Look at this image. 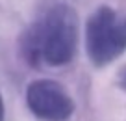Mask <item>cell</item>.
Returning a JSON list of instances; mask_svg holds the SVG:
<instances>
[{
	"label": "cell",
	"mask_w": 126,
	"mask_h": 121,
	"mask_svg": "<svg viewBox=\"0 0 126 121\" xmlns=\"http://www.w3.org/2000/svg\"><path fill=\"white\" fill-rule=\"evenodd\" d=\"M78 47V15L67 4H58L24 37V54L32 63L65 65Z\"/></svg>",
	"instance_id": "obj_1"
},
{
	"label": "cell",
	"mask_w": 126,
	"mask_h": 121,
	"mask_svg": "<svg viewBox=\"0 0 126 121\" xmlns=\"http://www.w3.org/2000/svg\"><path fill=\"white\" fill-rule=\"evenodd\" d=\"M85 48L94 65H108L126 50V17L110 6H100L85 24Z\"/></svg>",
	"instance_id": "obj_2"
},
{
	"label": "cell",
	"mask_w": 126,
	"mask_h": 121,
	"mask_svg": "<svg viewBox=\"0 0 126 121\" xmlns=\"http://www.w3.org/2000/svg\"><path fill=\"white\" fill-rule=\"evenodd\" d=\"M26 102L33 116L45 121H67L74 112V102L61 84L35 80L28 86Z\"/></svg>",
	"instance_id": "obj_3"
},
{
	"label": "cell",
	"mask_w": 126,
	"mask_h": 121,
	"mask_svg": "<svg viewBox=\"0 0 126 121\" xmlns=\"http://www.w3.org/2000/svg\"><path fill=\"white\" fill-rule=\"evenodd\" d=\"M119 86L126 91V67H122V69L119 71Z\"/></svg>",
	"instance_id": "obj_4"
},
{
	"label": "cell",
	"mask_w": 126,
	"mask_h": 121,
	"mask_svg": "<svg viewBox=\"0 0 126 121\" xmlns=\"http://www.w3.org/2000/svg\"><path fill=\"white\" fill-rule=\"evenodd\" d=\"M0 121H4V102H2V97H0Z\"/></svg>",
	"instance_id": "obj_5"
}]
</instances>
